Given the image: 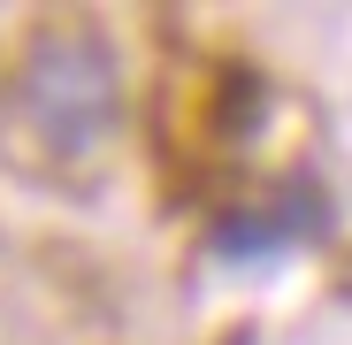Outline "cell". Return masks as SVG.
I'll return each mask as SVG.
<instances>
[{
    "mask_svg": "<svg viewBox=\"0 0 352 345\" xmlns=\"http://www.w3.org/2000/svg\"><path fill=\"white\" fill-rule=\"evenodd\" d=\"M322 230H329V200L299 177V185H283V192L261 200V207H230V215L207 230V246H214V261H276V253H291V246L322 238Z\"/></svg>",
    "mask_w": 352,
    "mask_h": 345,
    "instance_id": "obj_2",
    "label": "cell"
},
{
    "mask_svg": "<svg viewBox=\"0 0 352 345\" xmlns=\"http://www.w3.org/2000/svg\"><path fill=\"white\" fill-rule=\"evenodd\" d=\"M16 123L62 161H85L115 138L123 123V70H115V46L92 23H46L8 85Z\"/></svg>",
    "mask_w": 352,
    "mask_h": 345,
    "instance_id": "obj_1",
    "label": "cell"
}]
</instances>
